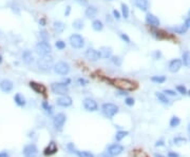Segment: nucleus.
<instances>
[{
	"mask_svg": "<svg viewBox=\"0 0 190 157\" xmlns=\"http://www.w3.org/2000/svg\"><path fill=\"white\" fill-rule=\"evenodd\" d=\"M112 84L114 86L118 88L119 90H123V91H133V90L136 89V83L133 82V81L129 80V79L126 78H115L111 80Z\"/></svg>",
	"mask_w": 190,
	"mask_h": 157,
	"instance_id": "obj_1",
	"label": "nucleus"
},
{
	"mask_svg": "<svg viewBox=\"0 0 190 157\" xmlns=\"http://www.w3.org/2000/svg\"><path fill=\"white\" fill-rule=\"evenodd\" d=\"M54 66V60L52 56H41L40 58L37 60V68L43 72H48L52 70Z\"/></svg>",
	"mask_w": 190,
	"mask_h": 157,
	"instance_id": "obj_2",
	"label": "nucleus"
},
{
	"mask_svg": "<svg viewBox=\"0 0 190 157\" xmlns=\"http://www.w3.org/2000/svg\"><path fill=\"white\" fill-rule=\"evenodd\" d=\"M101 111H103V114L105 115L108 118H112L113 116L118 113V106L116 104L111 103V102H107L104 103L101 106Z\"/></svg>",
	"mask_w": 190,
	"mask_h": 157,
	"instance_id": "obj_3",
	"label": "nucleus"
},
{
	"mask_svg": "<svg viewBox=\"0 0 190 157\" xmlns=\"http://www.w3.org/2000/svg\"><path fill=\"white\" fill-rule=\"evenodd\" d=\"M35 49H36V53L40 56V57L41 56L50 55L51 52H52V46H51V44L48 42V41L41 40V41H39V42H37Z\"/></svg>",
	"mask_w": 190,
	"mask_h": 157,
	"instance_id": "obj_4",
	"label": "nucleus"
},
{
	"mask_svg": "<svg viewBox=\"0 0 190 157\" xmlns=\"http://www.w3.org/2000/svg\"><path fill=\"white\" fill-rule=\"evenodd\" d=\"M53 70L56 74H58V75H61V76H66L68 75L71 68H70V64L65 62V61H59L57 64H54L53 66Z\"/></svg>",
	"mask_w": 190,
	"mask_h": 157,
	"instance_id": "obj_5",
	"label": "nucleus"
},
{
	"mask_svg": "<svg viewBox=\"0 0 190 157\" xmlns=\"http://www.w3.org/2000/svg\"><path fill=\"white\" fill-rule=\"evenodd\" d=\"M51 91L56 95H67L69 93L68 86L63 84L62 82H53L51 84Z\"/></svg>",
	"mask_w": 190,
	"mask_h": 157,
	"instance_id": "obj_6",
	"label": "nucleus"
},
{
	"mask_svg": "<svg viewBox=\"0 0 190 157\" xmlns=\"http://www.w3.org/2000/svg\"><path fill=\"white\" fill-rule=\"evenodd\" d=\"M69 41H70L71 46L74 49H82V46H85L84 37L81 35H79V34H73V35H71L70 38H69Z\"/></svg>",
	"mask_w": 190,
	"mask_h": 157,
	"instance_id": "obj_7",
	"label": "nucleus"
},
{
	"mask_svg": "<svg viewBox=\"0 0 190 157\" xmlns=\"http://www.w3.org/2000/svg\"><path fill=\"white\" fill-rule=\"evenodd\" d=\"M22 153L24 157H37L38 149L35 144H28L23 148Z\"/></svg>",
	"mask_w": 190,
	"mask_h": 157,
	"instance_id": "obj_8",
	"label": "nucleus"
},
{
	"mask_svg": "<svg viewBox=\"0 0 190 157\" xmlns=\"http://www.w3.org/2000/svg\"><path fill=\"white\" fill-rule=\"evenodd\" d=\"M85 56H86V58L88 59V60L93 61V62H95V61H97V60L100 59V56H99L98 51L95 50V49H93V48L87 49L86 53H85Z\"/></svg>",
	"mask_w": 190,
	"mask_h": 157,
	"instance_id": "obj_9",
	"label": "nucleus"
},
{
	"mask_svg": "<svg viewBox=\"0 0 190 157\" xmlns=\"http://www.w3.org/2000/svg\"><path fill=\"white\" fill-rule=\"evenodd\" d=\"M67 120V116L63 113H58L54 117V120H53V123H54V127L56 128L57 130H60L61 128L63 127V124L66 122Z\"/></svg>",
	"mask_w": 190,
	"mask_h": 157,
	"instance_id": "obj_10",
	"label": "nucleus"
},
{
	"mask_svg": "<svg viewBox=\"0 0 190 157\" xmlns=\"http://www.w3.org/2000/svg\"><path fill=\"white\" fill-rule=\"evenodd\" d=\"M84 108L89 112H95L98 110L97 102L92 98H86L84 100Z\"/></svg>",
	"mask_w": 190,
	"mask_h": 157,
	"instance_id": "obj_11",
	"label": "nucleus"
},
{
	"mask_svg": "<svg viewBox=\"0 0 190 157\" xmlns=\"http://www.w3.org/2000/svg\"><path fill=\"white\" fill-rule=\"evenodd\" d=\"M146 22H147L148 26H153V28H158L161 24L160 19L151 13H148L147 15H146Z\"/></svg>",
	"mask_w": 190,
	"mask_h": 157,
	"instance_id": "obj_12",
	"label": "nucleus"
},
{
	"mask_svg": "<svg viewBox=\"0 0 190 157\" xmlns=\"http://www.w3.org/2000/svg\"><path fill=\"white\" fill-rule=\"evenodd\" d=\"M123 151H124V147H123L122 144H118V143H114L108 148V154L110 156H117Z\"/></svg>",
	"mask_w": 190,
	"mask_h": 157,
	"instance_id": "obj_13",
	"label": "nucleus"
},
{
	"mask_svg": "<svg viewBox=\"0 0 190 157\" xmlns=\"http://www.w3.org/2000/svg\"><path fill=\"white\" fill-rule=\"evenodd\" d=\"M72 102H73L72 98L68 95H62L56 100V103L58 104L59 106H62V108H68V106H72Z\"/></svg>",
	"mask_w": 190,
	"mask_h": 157,
	"instance_id": "obj_14",
	"label": "nucleus"
},
{
	"mask_svg": "<svg viewBox=\"0 0 190 157\" xmlns=\"http://www.w3.org/2000/svg\"><path fill=\"white\" fill-rule=\"evenodd\" d=\"M13 88H14V84L9 79H3L0 81V90L3 93H10V92H12Z\"/></svg>",
	"mask_w": 190,
	"mask_h": 157,
	"instance_id": "obj_15",
	"label": "nucleus"
},
{
	"mask_svg": "<svg viewBox=\"0 0 190 157\" xmlns=\"http://www.w3.org/2000/svg\"><path fill=\"white\" fill-rule=\"evenodd\" d=\"M182 64H183L182 60H180V59H173V60L170 61L168 69H169V71L171 73H176V72H179L181 70Z\"/></svg>",
	"mask_w": 190,
	"mask_h": 157,
	"instance_id": "obj_16",
	"label": "nucleus"
},
{
	"mask_svg": "<svg viewBox=\"0 0 190 157\" xmlns=\"http://www.w3.org/2000/svg\"><path fill=\"white\" fill-rule=\"evenodd\" d=\"M98 53L100 58L103 59H109L112 56V49L110 46H101L98 50Z\"/></svg>",
	"mask_w": 190,
	"mask_h": 157,
	"instance_id": "obj_17",
	"label": "nucleus"
},
{
	"mask_svg": "<svg viewBox=\"0 0 190 157\" xmlns=\"http://www.w3.org/2000/svg\"><path fill=\"white\" fill-rule=\"evenodd\" d=\"M30 86H31V89L34 90L37 94H44L47 91L46 86H43V84L37 83V82H35V81H31Z\"/></svg>",
	"mask_w": 190,
	"mask_h": 157,
	"instance_id": "obj_18",
	"label": "nucleus"
},
{
	"mask_svg": "<svg viewBox=\"0 0 190 157\" xmlns=\"http://www.w3.org/2000/svg\"><path fill=\"white\" fill-rule=\"evenodd\" d=\"M98 13V10H97L96 6H93V5H90L86 9V12H85V15L88 19H94V18L97 16Z\"/></svg>",
	"mask_w": 190,
	"mask_h": 157,
	"instance_id": "obj_19",
	"label": "nucleus"
},
{
	"mask_svg": "<svg viewBox=\"0 0 190 157\" xmlns=\"http://www.w3.org/2000/svg\"><path fill=\"white\" fill-rule=\"evenodd\" d=\"M134 4L137 9L143 12H146L149 9V1L148 0H134Z\"/></svg>",
	"mask_w": 190,
	"mask_h": 157,
	"instance_id": "obj_20",
	"label": "nucleus"
},
{
	"mask_svg": "<svg viewBox=\"0 0 190 157\" xmlns=\"http://www.w3.org/2000/svg\"><path fill=\"white\" fill-rule=\"evenodd\" d=\"M56 152H57V144H56L54 141H51L50 143H49L48 147L46 148V150H44L43 154L46 155V156H48V155L55 154Z\"/></svg>",
	"mask_w": 190,
	"mask_h": 157,
	"instance_id": "obj_21",
	"label": "nucleus"
},
{
	"mask_svg": "<svg viewBox=\"0 0 190 157\" xmlns=\"http://www.w3.org/2000/svg\"><path fill=\"white\" fill-rule=\"evenodd\" d=\"M21 57H22V59H23V61H24L25 64H31L32 62L34 61V55H33V53L31 51H24L22 53V55H21Z\"/></svg>",
	"mask_w": 190,
	"mask_h": 157,
	"instance_id": "obj_22",
	"label": "nucleus"
},
{
	"mask_svg": "<svg viewBox=\"0 0 190 157\" xmlns=\"http://www.w3.org/2000/svg\"><path fill=\"white\" fill-rule=\"evenodd\" d=\"M14 101H15V103L17 104L18 106H24L25 103H27V102H25V98L20 93H17L15 96H14Z\"/></svg>",
	"mask_w": 190,
	"mask_h": 157,
	"instance_id": "obj_23",
	"label": "nucleus"
},
{
	"mask_svg": "<svg viewBox=\"0 0 190 157\" xmlns=\"http://www.w3.org/2000/svg\"><path fill=\"white\" fill-rule=\"evenodd\" d=\"M53 29L57 33H62L65 29H66V24L61 21H54L53 22Z\"/></svg>",
	"mask_w": 190,
	"mask_h": 157,
	"instance_id": "obj_24",
	"label": "nucleus"
},
{
	"mask_svg": "<svg viewBox=\"0 0 190 157\" xmlns=\"http://www.w3.org/2000/svg\"><path fill=\"white\" fill-rule=\"evenodd\" d=\"M92 28H93L94 31H96V32H100V31L104 30V23H103L101 20H99V19H95L92 22Z\"/></svg>",
	"mask_w": 190,
	"mask_h": 157,
	"instance_id": "obj_25",
	"label": "nucleus"
},
{
	"mask_svg": "<svg viewBox=\"0 0 190 157\" xmlns=\"http://www.w3.org/2000/svg\"><path fill=\"white\" fill-rule=\"evenodd\" d=\"M72 24H73V28L77 31H80L85 28V22L81 19H75Z\"/></svg>",
	"mask_w": 190,
	"mask_h": 157,
	"instance_id": "obj_26",
	"label": "nucleus"
},
{
	"mask_svg": "<svg viewBox=\"0 0 190 157\" xmlns=\"http://www.w3.org/2000/svg\"><path fill=\"white\" fill-rule=\"evenodd\" d=\"M188 28L186 24H182V26H175V28L172 29V31L174 33L176 34H185L187 32Z\"/></svg>",
	"mask_w": 190,
	"mask_h": 157,
	"instance_id": "obj_27",
	"label": "nucleus"
},
{
	"mask_svg": "<svg viewBox=\"0 0 190 157\" xmlns=\"http://www.w3.org/2000/svg\"><path fill=\"white\" fill-rule=\"evenodd\" d=\"M182 64H184V66H190V52L186 51L185 53L183 54L182 56Z\"/></svg>",
	"mask_w": 190,
	"mask_h": 157,
	"instance_id": "obj_28",
	"label": "nucleus"
},
{
	"mask_svg": "<svg viewBox=\"0 0 190 157\" xmlns=\"http://www.w3.org/2000/svg\"><path fill=\"white\" fill-rule=\"evenodd\" d=\"M120 8H122V16L125 18V19H127V18H129V8H128V5L126 4V3H122V5H120Z\"/></svg>",
	"mask_w": 190,
	"mask_h": 157,
	"instance_id": "obj_29",
	"label": "nucleus"
},
{
	"mask_svg": "<svg viewBox=\"0 0 190 157\" xmlns=\"http://www.w3.org/2000/svg\"><path fill=\"white\" fill-rule=\"evenodd\" d=\"M41 106H42V109L44 110V112H46L48 115H51L53 113V106H51V104H49L47 101H43Z\"/></svg>",
	"mask_w": 190,
	"mask_h": 157,
	"instance_id": "obj_30",
	"label": "nucleus"
},
{
	"mask_svg": "<svg viewBox=\"0 0 190 157\" xmlns=\"http://www.w3.org/2000/svg\"><path fill=\"white\" fill-rule=\"evenodd\" d=\"M156 97L161 102H163V103H165V104L169 103V99L167 98V95H165L164 93H156Z\"/></svg>",
	"mask_w": 190,
	"mask_h": 157,
	"instance_id": "obj_31",
	"label": "nucleus"
},
{
	"mask_svg": "<svg viewBox=\"0 0 190 157\" xmlns=\"http://www.w3.org/2000/svg\"><path fill=\"white\" fill-rule=\"evenodd\" d=\"M180 123H181V120H180V118H179V117L172 116V118L170 119V127L175 128V127H177Z\"/></svg>",
	"mask_w": 190,
	"mask_h": 157,
	"instance_id": "obj_32",
	"label": "nucleus"
},
{
	"mask_svg": "<svg viewBox=\"0 0 190 157\" xmlns=\"http://www.w3.org/2000/svg\"><path fill=\"white\" fill-rule=\"evenodd\" d=\"M128 134H129V133H128L127 131H119V132H117V133H116V136H115V138H116L117 141H120V140L124 139L125 137H126Z\"/></svg>",
	"mask_w": 190,
	"mask_h": 157,
	"instance_id": "obj_33",
	"label": "nucleus"
},
{
	"mask_svg": "<svg viewBox=\"0 0 190 157\" xmlns=\"http://www.w3.org/2000/svg\"><path fill=\"white\" fill-rule=\"evenodd\" d=\"M151 81L156 82V83H163L166 81V77L165 76H153L151 77Z\"/></svg>",
	"mask_w": 190,
	"mask_h": 157,
	"instance_id": "obj_34",
	"label": "nucleus"
},
{
	"mask_svg": "<svg viewBox=\"0 0 190 157\" xmlns=\"http://www.w3.org/2000/svg\"><path fill=\"white\" fill-rule=\"evenodd\" d=\"M110 58H111L112 64H115V66H120L122 64V59H120L119 56H111Z\"/></svg>",
	"mask_w": 190,
	"mask_h": 157,
	"instance_id": "obj_35",
	"label": "nucleus"
},
{
	"mask_svg": "<svg viewBox=\"0 0 190 157\" xmlns=\"http://www.w3.org/2000/svg\"><path fill=\"white\" fill-rule=\"evenodd\" d=\"M78 157H95L92 153L88 152V151H82V152H76Z\"/></svg>",
	"mask_w": 190,
	"mask_h": 157,
	"instance_id": "obj_36",
	"label": "nucleus"
},
{
	"mask_svg": "<svg viewBox=\"0 0 190 157\" xmlns=\"http://www.w3.org/2000/svg\"><path fill=\"white\" fill-rule=\"evenodd\" d=\"M55 46L58 50H63V49H66V42L65 41H62V40H58V41H56L55 42Z\"/></svg>",
	"mask_w": 190,
	"mask_h": 157,
	"instance_id": "obj_37",
	"label": "nucleus"
},
{
	"mask_svg": "<svg viewBox=\"0 0 190 157\" xmlns=\"http://www.w3.org/2000/svg\"><path fill=\"white\" fill-rule=\"evenodd\" d=\"M39 35H40V38H41V40H42V41H49V39H50V37H49V34L47 33L46 31H40Z\"/></svg>",
	"mask_w": 190,
	"mask_h": 157,
	"instance_id": "obj_38",
	"label": "nucleus"
},
{
	"mask_svg": "<svg viewBox=\"0 0 190 157\" xmlns=\"http://www.w3.org/2000/svg\"><path fill=\"white\" fill-rule=\"evenodd\" d=\"M187 141L186 138H183V137H175L174 139H173V142L175 144H182V143H185Z\"/></svg>",
	"mask_w": 190,
	"mask_h": 157,
	"instance_id": "obj_39",
	"label": "nucleus"
},
{
	"mask_svg": "<svg viewBox=\"0 0 190 157\" xmlns=\"http://www.w3.org/2000/svg\"><path fill=\"white\" fill-rule=\"evenodd\" d=\"M119 37H120V39H122L124 42H126V43H130V42H131V40H130V38H129V36L127 35V34L120 33V34H119Z\"/></svg>",
	"mask_w": 190,
	"mask_h": 157,
	"instance_id": "obj_40",
	"label": "nucleus"
},
{
	"mask_svg": "<svg viewBox=\"0 0 190 157\" xmlns=\"http://www.w3.org/2000/svg\"><path fill=\"white\" fill-rule=\"evenodd\" d=\"M176 90H177V92L180 94H182V95H186V94H187V90H186V88L184 86H177Z\"/></svg>",
	"mask_w": 190,
	"mask_h": 157,
	"instance_id": "obj_41",
	"label": "nucleus"
},
{
	"mask_svg": "<svg viewBox=\"0 0 190 157\" xmlns=\"http://www.w3.org/2000/svg\"><path fill=\"white\" fill-rule=\"evenodd\" d=\"M125 103H126L127 106H133V104L135 103V101H134V99L131 98V97H127V98L125 99Z\"/></svg>",
	"mask_w": 190,
	"mask_h": 157,
	"instance_id": "obj_42",
	"label": "nucleus"
},
{
	"mask_svg": "<svg viewBox=\"0 0 190 157\" xmlns=\"http://www.w3.org/2000/svg\"><path fill=\"white\" fill-rule=\"evenodd\" d=\"M77 83H78L79 86H86V84H88V80L85 78H78L77 79Z\"/></svg>",
	"mask_w": 190,
	"mask_h": 157,
	"instance_id": "obj_43",
	"label": "nucleus"
},
{
	"mask_svg": "<svg viewBox=\"0 0 190 157\" xmlns=\"http://www.w3.org/2000/svg\"><path fill=\"white\" fill-rule=\"evenodd\" d=\"M164 93L165 95H169V96H176V93L172 90H165Z\"/></svg>",
	"mask_w": 190,
	"mask_h": 157,
	"instance_id": "obj_44",
	"label": "nucleus"
},
{
	"mask_svg": "<svg viewBox=\"0 0 190 157\" xmlns=\"http://www.w3.org/2000/svg\"><path fill=\"white\" fill-rule=\"evenodd\" d=\"M113 17L115 18L116 20H119V19H120V17H122V15H120V13H119L118 11L114 10L113 11Z\"/></svg>",
	"mask_w": 190,
	"mask_h": 157,
	"instance_id": "obj_45",
	"label": "nucleus"
},
{
	"mask_svg": "<svg viewBox=\"0 0 190 157\" xmlns=\"http://www.w3.org/2000/svg\"><path fill=\"white\" fill-rule=\"evenodd\" d=\"M152 56L154 57V59H160V58H161V56H162V54H161L160 51H155L154 53L152 54Z\"/></svg>",
	"mask_w": 190,
	"mask_h": 157,
	"instance_id": "obj_46",
	"label": "nucleus"
},
{
	"mask_svg": "<svg viewBox=\"0 0 190 157\" xmlns=\"http://www.w3.org/2000/svg\"><path fill=\"white\" fill-rule=\"evenodd\" d=\"M76 2L78 3V4H80V5H87L88 4V0H75Z\"/></svg>",
	"mask_w": 190,
	"mask_h": 157,
	"instance_id": "obj_47",
	"label": "nucleus"
},
{
	"mask_svg": "<svg viewBox=\"0 0 190 157\" xmlns=\"http://www.w3.org/2000/svg\"><path fill=\"white\" fill-rule=\"evenodd\" d=\"M46 23H47L46 18H40V20H39V24H40L41 26H46Z\"/></svg>",
	"mask_w": 190,
	"mask_h": 157,
	"instance_id": "obj_48",
	"label": "nucleus"
},
{
	"mask_svg": "<svg viewBox=\"0 0 190 157\" xmlns=\"http://www.w3.org/2000/svg\"><path fill=\"white\" fill-rule=\"evenodd\" d=\"M70 13H71V6H70V5H68V6H67V9H66V12H65V15L69 16V15H70Z\"/></svg>",
	"mask_w": 190,
	"mask_h": 157,
	"instance_id": "obj_49",
	"label": "nucleus"
},
{
	"mask_svg": "<svg viewBox=\"0 0 190 157\" xmlns=\"http://www.w3.org/2000/svg\"><path fill=\"white\" fill-rule=\"evenodd\" d=\"M62 83H63V84H66V86H69V84L71 83V79H70V78L63 79V80H62Z\"/></svg>",
	"mask_w": 190,
	"mask_h": 157,
	"instance_id": "obj_50",
	"label": "nucleus"
},
{
	"mask_svg": "<svg viewBox=\"0 0 190 157\" xmlns=\"http://www.w3.org/2000/svg\"><path fill=\"white\" fill-rule=\"evenodd\" d=\"M168 157H179V155L175 152H169L168 153Z\"/></svg>",
	"mask_w": 190,
	"mask_h": 157,
	"instance_id": "obj_51",
	"label": "nucleus"
},
{
	"mask_svg": "<svg viewBox=\"0 0 190 157\" xmlns=\"http://www.w3.org/2000/svg\"><path fill=\"white\" fill-rule=\"evenodd\" d=\"M0 157H10V155L3 151V152H0Z\"/></svg>",
	"mask_w": 190,
	"mask_h": 157,
	"instance_id": "obj_52",
	"label": "nucleus"
},
{
	"mask_svg": "<svg viewBox=\"0 0 190 157\" xmlns=\"http://www.w3.org/2000/svg\"><path fill=\"white\" fill-rule=\"evenodd\" d=\"M161 146H164V141L163 140H160V141H157L155 143V147H161Z\"/></svg>",
	"mask_w": 190,
	"mask_h": 157,
	"instance_id": "obj_53",
	"label": "nucleus"
},
{
	"mask_svg": "<svg viewBox=\"0 0 190 157\" xmlns=\"http://www.w3.org/2000/svg\"><path fill=\"white\" fill-rule=\"evenodd\" d=\"M185 24L187 26L188 29H190V18H188L187 20H186V23H185Z\"/></svg>",
	"mask_w": 190,
	"mask_h": 157,
	"instance_id": "obj_54",
	"label": "nucleus"
},
{
	"mask_svg": "<svg viewBox=\"0 0 190 157\" xmlns=\"http://www.w3.org/2000/svg\"><path fill=\"white\" fill-rule=\"evenodd\" d=\"M2 61H3V58H2V56L0 55V64H2Z\"/></svg>",
	"mask_w": 190,
	"mask_h": 157,
	"instance_id": "obj_55",
	"label": "nucleus"
},
{
	"mask_svg": "<svg viewBox=\"0 0 190 157\" xmlns=\"http://www.w3.org/2000/svg\"><path fill=\"white\" fill-rule=\"evenodd\" d=\"M100 157H110V156H108V153H107V154H103Z\"/></svg>",
	"mask_w": 190,
	"mask_h": 157,
	"instance_id": "obj_56",
	"label": "nucleus"
},
{
	"mask_svg": "<svg viewBox=\"0 0 190 157\" xmlns=\"http://www.w3.org/2000/svg\"><path fill=\"white\" fill-rule=\"evenodd\" d=\"M154 156H155V157H164V156H162L161 154H155Z\"/></svg>",
	"mask_w": 190,
	"mask_h": 157,
	"instance_id": "obj_57",
	"label": "nucleus"
},
{
	"mask_svg": "<svg viewBox=\"0 0 190 157\" xmlns=\"http://www.w3.org/2000/svg\"><path fill=\"white\" fill-rule=\"evenodd\" d=\"M187 94H188V95H189V96H190V90H189V91H188V92H187Z\"/></svg>",
	"mask_w": 190,
	"mask_h": 157,
	"instance_id": "obj_58",
	"label": "nucleus"
},
{
	"mask_svg": "<svg viewBox=\"0 0 190 157\" xmlns=\"http://www.w3.org/2000/svg\"><path fill=\"white\" fill-rule=\"evenodd\" d=\"M188 130H189V132H190V124H189V127H188Z\"/></svg>",
	"mask_w": 190,
	"mask_h": 157,
	"instance_id": "obj_59",
	"label": "nucleus"
},
{
	"mask_svg": "<svg viewBox=\"0 0 190 157\" xmlns=\"http://www.w3.org/2000/svg\"><path fill=\"white\" fill-rule=\"evenodd\" d=\"M189 15H190V12H189Z\"/></svg>",
	"mask_w": 190,
	"mask_h": 157,
	"instance_id": "obj_60",
	"label": "nucleus"
}]
</instances>
